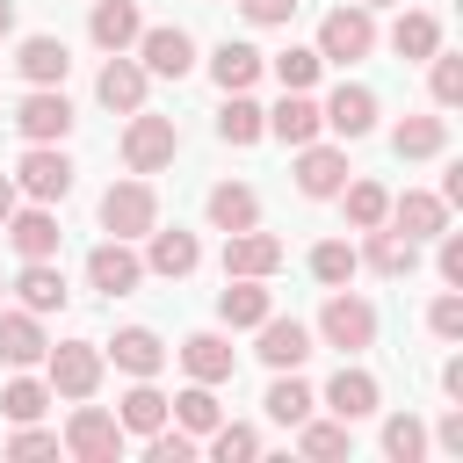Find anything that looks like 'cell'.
Here are the masks:
<instances>
[{"label":"cell","instance_id":"b9f144b4","mask_svg":"<svg viewBox=\"0 0 463 463\" xmlns=\"http://www.w3.org/2000/svg\"><path fill=\"white\" fill-rule=\"evenodd\" d=\"M362 260H354V246H340V239H326V246H311V275L326 282V289H340L347 275H354Z\"/></svg>","mask_w":463,"mask_h":463},{"label":"cell","instance_id":"8d00e7d4","mask_svg":"<svg viewBox=\"0 0 463 463\" xmlns=\"http://www.w3.org/2000/svg\"><path fill=\"white\" fill-rule=\"evenodd\" d=\"M297 449H304V456H318V463H333V456H347V449H354V434H347V420H304Z\"/></svg>","mask_w":463,"mask_h":463},{"label":"cell","instance_id":"cb8c5ba5","mask_svg":"<svg viewBox=\"0 0 463 463\" xmlns=\"http://www.w3.org/2000/svg\"><path fill=\"white\" fill-rule=\"evenodd\" d=\"M14 289H22V311H36V318H43V311H65V297H72V289H65V275H58L51 260H22Z\"/></svg>","mask_w":463,"mask_h":463},{"label":"cell","instance_id":"e575fe53","mask_svg":"<svg viewBox=\"0 0 463 463\" xmlns=\"http://www.w3.org/2000/svg\"><path fill=\"white\" fill-rule=\"evenodd\" d=\"M116 427H123V434H152V427H166V398L152 391V376H137V391H123Z\"/></svg>","mask_w":463,"mask_h":463},{"label":"cell","instance_id":"ee69618b","mask_svg":"<svg viewBox=\"0 0 463 463\" xmlns=\"http://www.w3.org/2000/svg\"><path fill=\"white\" fill-rule=\"evenodd\" d=\"M318 65H326L318 51H304V43H289V51L275 58V80H282V87H311V80H318Z\"/></svg>","mask_w":463,"mask_h":463},{"label":"cell","instance_id":"74e56055","mask_svg":"<svg viewBox=\"0 0 463 463\" xmlns=\"http://www.w3.org/2000/svg\"><path fill=\"white\" fill-rule=\"evenodd\" d=\"M340 195H347V224H354V232H369V224H383V217H391V195H383L376 181H347Z\"/></svg>","mask_w":463,"mask_h":463},{"label":"cell","instance_id":"d4e9b609","mask_svg":"<svg viewBox=\"0 0 463 463\" xmlns=\"http://www.w3.org/2000/svg\"><path fill=\"white\" fill-rule=\"evenodd\" d=\"M275 304H268V289H260V275H224V297H217V318L224 326H260Z\"/></svg>","mask_w":463,"mask_h":463},{"label":"cell","instance_id":"f1b7e54d","mask_svg":"<svg viewBox=\"0 0 463 463\" xmlns=\"http://www.w3.org/2000/svg\"><path fill=\"white\" fill-rule=\"evenodd\" d=\"M260 405H268V420H275V427H304L318 398H311V383H297V369H275V383H268V398H260Z\"/></svg>","mask_w":463,"mask_h":463},{"label":"cell","instance_id":"f546056e","mask_svg":"<svg viewBox=\"0 0 463 463\" xmlns=\"http://www.w3.org/2000/svg\"><path fill=\"white\" fill-rule=\"evenodd\" d=\"M369 268H376V275H412V268H420V239H405L398 224H391V232L369 224Z\"/></svg>","mask_w":463,"mask_h":463},{"label":"cell","instance_id":"7c38bea8","mask_svg":"<svg viewBox=\"0 0 463 463\" xmlns=\"http://www.w3.org/2000/svg\"><path fill=\"white\" fill-rule=\"evenodd\" d=\"M0 232L14 239V253H22V260H58V239H65V232H58V217H51V203H36V210H14Z\"/></svg>","mask_w":463,"mask_h":463},{"label":"cell","instance_id":"83f0119b","mask_svg":"<svg viewBox=\"0 0 463 463\" xmlns=\"http://www.w3.org/2000/svg\"><path fill=\"white\" fill-rule=\"evenodd\" d=\"M210 224H217V232H246V224H260V195H253L246 181H217V188H210Z\"/></svg>","mask_w":463,"mask_h":463},{"label":"cell","instance_id":"8fae6325","mask_svg":"<svg viewBox=\"0 0 463 463\" xmlns=\"http://www.w3.org/2000/svg\"><path fill=\"white\" fill-rule=\"evenodd\" d=\"M297 188L311 195V203H326V195H340L347 188V152H333V145H297Z\"/></svg>","mask_w":463,"mask_h":463},{"label":"cell","instance_id":"277c9868","mask_svg":"<svg viewBox=\"0 0 463 463\" xmlns=\"http://www.w3.org/2000/svg\"><path fill=\"white\" fill-rule=\"evenodd\" d=\"M14 188H22L29 203H65V195H72V159H65L58 145H29L22 166H14Z\"/></svg>","mask_w":463,"mask_h":463},{"label":"cell","instance_id":"7402d4cb","mask_svg":"<svg viewBox=\"0 0 463 463\" xmlns=\"http://www.w3.org/2000/svg\"><path fill=\"white\" fill-rule=\"evenodd\" d=\"M260 65H268V58H260L253 43H239V36H224V43L210 51V80H217L224 94H246V87L260 80Z\"/></svg>","mask_w":463,"mask_h":463},{"label":"cell","instance_id":"836d02e7","mask_svg":"<svg viewBox=\"0 0 463 463\" xmlns=\"http://www.w3.org/2000/svg\"><path fill=\"white\" fill-rule=\"evenodd\" d=\"M441 145H449V123H441V116H405V123L391 130V152H398V159H434Z\"/></svg>","mask_w":463,"mask_h":463},{"label":"cell","instance_id":"484cf974","mask_svg":"<svg viewBox=\"0 0 463 463\" xmlns=\"http://www.w3.org/2000/svg\"><path fill=\"white\" fill-rule=\"evenodd\" d=\"M109 354H116V369H130V376H159V369H166V347H159L152 326H123V333L109 340Z\"/></svg>","mask_w":463,"mask_h":463},{"label":"cell","instance_id":"2e32d148","mask_svg":"<svg viewBox=\"0 0 463 463\" xmlns=\"http://www.w3.org/2000/svg\"><path fill=\"white\" fill-rule=\"evenodd\" d=\"M383 224H398L405 239H441L449 232V203L441 195H427V188H405L398 203H391V217Z\"/></svg>","mask_w":463,"mask_h":463},{"label":"cell","instance_id":"f5cc1de1","mask_svg":"<svg viewBox=\"0 0 463 463\" xmlns=\"http://www.w3.org/2000/svg\"><path fill=\"white\" fill-rule=\"evenodd\" d=\"M362 7H391V0H362Z\"/></svg>","mask_w":463,"mask_h":463},{"label":"cell","instance_id":"ab89813d","mask_svg":"<svg viewBox=\"0 0 463 463\" xmlns=\"http://www.w3.org/2000/svg\"><path fill=\"white\" fill-rule=\"evenodd\" d=\"M383 456L420 463V456H427V427H420L412 412H391V420H383Z\"/></svg>","mask_w":463,"mask_h":463},{"label":"cell","instance_id":"4dcf8cb0","mask_svg":"<svg viewBox=\"0 0 463 463\" xmlns=\"http://www.w3.org/2000/svg\"><path fill=\"white\" fill-rule=\"evenodd\" d=\"M326 405H333L340 420H369V412H376V376H369V369H340V376L326 383Z\"/></svg>","mask_w":463,"mask_h":463},{"label":"cell","instance_id":"e0dca14e","mask_svg":"<svg viewBox=\"0 0 463 463\" xmlns=\"http://www.w3.org/2000/svg\"><path fill=\"white\" fill-rule=\"evenodd\" d=\"M181 369H188L195 383H232L239 354H232L224 333H188V340H181Z\"/></svg>","mask_w":463,"mask_h":463},{"label":"cell","instance_id":"f6af8a7d","mask_svg":"<svg viewBox=\"0 0 463 463\" xmlns=\"http://www.w3.org/2000/svg\"><path fill=\"white\" fill-rule=\"evenodd\" d=\"M427 326H434L441 340H463V297H434V311H427Z\"/></svg>","mask_w":463,"mask_h":463},{"label":"cell","instance_id":"7dc6e473","mask_svg":"<svg viewBox=\"0 0 463 463\" xmlns=\"http://www.w3.org/2000/svg\"><path fill=\"white\" fill-rule=\"evenodd\" d=\"M51 449H58V434H43V427H29V420H22V434L7 441V456H51Z\"/></svg>","mask_w":463,"mask_h":463},{"label":"cell","instance_id":"681fc988","mask_svg":"<svg viewBox=\"0 0 463 463\" xmlns=\"http://www.w3.org/2000/svg\"><path fill=\"white\" fill-rule=\"evenodd\" d=\"M441 449H449V456H463V412H449V420H441Z\"/></svg>","mask_w":463,"mask_h":463},{"label":"cell","instance_id":"5bb4252c","mask_svg":"<svg viewBox=\"0 0 463 463\" xmlns=\"http://www.w3.org/2000/svg\"><path fill=\"white\" fill-rule=\"evenodd\" d=\"M14 65H22V80H29V87H65L72 51H65V36H22Z\"/></svg>","mask_w":463,"mask_h":463},{"label":"cell","instance_id":"c3c4849f","mask_svg":"<svg viewBox=\"0 0 463 463\" xmlns=\"http://www.w3.org/2000/svg\"><path fill=\"white\" fill-rule=\"evenodd\" d=\"M441 282H463V232H441Z\"/></svg>","mask_w":463,"mask_h":463},{"label":"cell","instance_id":"603a6c76","mask_svg":"<svg viewBox=\"0 0 463 463\" xmlns=\"http://www.w3.org/2000/svg\"><path fill=\"white\" fill-rule=\"evenodd\" d=\"M137 0H94V14H87V36L101 43V51H130L137 43Z\"/></svg>","mask_w":463,"mask_h":463},{"label":"cell","instance_id":"816d5d0a","mask_svg":"<svg viewBox=\"0 0 463 463\" xmlns=\"http://www.w3.org/2000/svg\"><path fill=\"white\" fill-rule=\"evenodd\" d=\"M7 29H14V0H0V36H7Z\"/></svg>","mask_w":463,"mask_h":463},{"label":"cell","instance_id":"44dd1931","mask_svg":"<svg viewBox=\"0 0 463 463\" xmlns=\"http://www.w3.org/2000/svg\"><path fill=\"white\" fill-rule=\"evenodd\" d=\"M253 354H260L268 369H304V354H311V333H304L297 318H275V311H268V318H260V347H253Z\"/></svg>","mask_w":463,"mask_h":463},{"label":"cell","instance_id":"7bdbcfd3","mask_svg":"<svg viewBox=\"0 0 463 463\" xmlns=\"http://www.w3.org/2000/svg\"><path fill=\"white\" fill-rule=\"evenodd\" d=\"M427 65H434V72H427V87H434V109H456V101H463V58L434 51Z\"/></svg>","mask_w":463,"mask_h":463},{"label":"cell","instance_id":"9a60e30c","mask_svg":"<svg viewBox=\"0 0 463 463\" xmlns=\"http://www.w3.org/2000/svg\"><path fill=\"white\" fill-rule=\"evenodd\" d=\"M94 94H101V109H116V116L145 109V65H137V58H123V51H109V65H101Z\"/></svg>","mask_w":463,"mask_h":463},{"label":"cell","instance_id":"5b68a950","mask_svg":"<svg viewBox=\"0 0 463 463\" xmlns=\"http://www.w3.org/2000/svg\"><path fill=\"white\" fill-rule=\"evenodd\" d=\"M101 224H109L116 239H145V232L159 224V195H152L145 181H109V195H101Z\"/></svg>","mask_w":463,"mask_h":463},{"label":"cell","instance_id":"4fadbf2b","mask_svg":"<svg viewBox=\"0 0 463 463\" xmlns=\"http://www.w3.org/2000/svg\"><path fill=\"white\" fill-rule=\"evenodd\" d=\"M275 268H282V239L253 232V224L246 232H224V275H260L268 282Z\"/></svg>","mask_w":463,"mask_h":463},{"label":"cell","instance_id":"6da1fadb","mask_svg":"<svg viewBox=\"0 0 463 463\" xmlns=\"http://www.w3.org/2000/svg\"><path fill=\"white\" fill-rule=\"evenodd\" d=\"M174 152H181L174 116H145V109H130V123H123V166H130V174H159V166H174Z\"/></svg>","mask_w":463,"mask_h":463},{"label":"cell","instance_id":"db71d44e","mask_svg":"<svg viewBox=\"0 0 463 463\" xmlns=\"http://www.w3.org/2000/svg\"><path fill=\"white\" fill-rule=\"evenodd\" d=\"M0 289H7V282H0Z\"/></svg>","mask_w":463,"mask_h":463},{"label":"cell","instance_id":"8992f818","mask_svg":"<svg viewBox=\"0 0 463 463\" xmlns=\"http://www.w3.org/2000/svg\"><path fill=\"white\" fill-rule=\"evenodd\" d=\"M43 362H51L58 398H94V383H101V347L94 340H58V347H43Z\"/></svg>","mask_w":463,"mask_h":463},{"label":"cell","instance_id":"f35d334b","mask_svg":"<svg viewBox=\"0 0 463 463\" xmlns=\"http://www.w3.org/2000/svg\"><path fill=\"white\" fill-rule=\"evenodd\" d=\"M43 405H51V383H36V376H14L7 391H0V412L22 427V420H43Z\"/></svg>","mask_w":463,"mask_h":463},{"label":"cell","instance_id":"52a82bcc","mask_svg":"<svg viewBox=\"0 0 463 463\" xmlns=\"http://www.w3.org/2000/svg\"><path fill=\"white\" fill-rule=\"evenodd\" d=\"M65 449H72L80 463H116V456H123V427H116V412L80 405V412L65 420Z\"/></svg>","mask_w":463,"mask_h":463},{"label":"cell","instance_id":"d6a6232c","mask_svg":"<svg viewBox=\"0 0 463 463\" xmlns=\"http://www.w3.org/2000/svg\"><path fill=\"white\" fill-rule=\"evenodd\" d=\"M217 137H224V145H253V137H268V109L246 101V94H224V109H217Z\"/></svg>","mask_w":463,"mask_h":463},{"label":"cell","instance_id":"7a4b0ae2","mask_svg":"<svg viewBox=\"0 0 463 463\" xmlns=\"http://www.w3.org/2000/svg\"><path fill=\"white\" fill-rule=\"evenodd\" d=\"M318 340H326V347H340V354H362V347L376 340V304H369V297L333 289V297H326V311H318Z\"/></svg>","mask_w":463,"mask_h":463},{"label":"cell","instance_id":"3957f363","mask_svg":"<svg viewBox=\"0 0 463 463\" xmlns=\"http://www.w3.org/2000/svg\"><path fill=\"white\" fill-rule=\"evenodd\" d=\"M318 58H333V65H354V58H369L376 51V22H369V7L354 0V7H333L326 22H318V43H311Z\"/></svg>","mask_w":463,"mask_h":463},{"label":"cell","instance_id":"ba28073f","mask_svg":"<svg viewBox=\"0 0 463 463\" xmlns=\"http://www.w3.org/2000/svg\"><path fill=\"white\" fill-rule=\"evenodd\" d=\"M87 282H94L101 297H130V289L145 282V260H137L123 239H101V246L87 253Z\"/></svg>","mask_w":463,"mask_h":463},{"label":"cell","instance_id":"9c48e42d","mask_svg":"<svg viewBox=\"0 0 463 463\" xmlns=\"http://www.w3.org/2000/svg\"><path fill=\"white\" fill-rule=\"evenodd\" d=\"M137 65L159 80H181L195 65V36L188 29H137Z\"/></svg>","mask_w":463,"mask_h":463},{"label":"cell","instance_id":"f907efd6","mask_svg":"<svg viewBox=\"0 0 463 463\" xmlns=\"http://www.w3.org/2000/svg\"><path fill=\"white\" fill-rule=\"evenodd\" d=\"M14 217V174H0V224Z\"/></svg>","mask_w":463,"mask_h":463},{"label":"cell","instance_id":"d6986e66","mask_svg":"<svg viewBox=\"0 0 463 463\" xmlns=\"http://www.w3.org/2000/svg\"><path fill=\"white\" fill-rule=\"evenodd\" d=\"M268 130H275L282 145H311V137H318L326 123H318V101H311L304 87H282V101L268 109Z\"/></svg>","mask_w":463,"mask_h":463},{"label":"cell","instance_id":"60d3db41","mask_svg":"<svg viewBox=\"0 0 463 463\" xmlns=\"http://www.w3.org/2000/svg\"><path fill=\"white\" fill-rule=\"evenodd\" d=\"M210 456H217V463H246V456H260V434L239 427V420H217V427H210Z\"/></svg>","mask_w":463,"mask_h":463},{"label":"cell","instance_id":"d590c367","mask_svg":"<svg viewBox=\"0 0 463 463\" xmlns=\"http://www.w3.org/2000/svg\"><path fill=\"white\" fill-rule=\"evenodd\" d=\"M166 420H181L188 434H210V427L224 420V405H217V391H210V383H188L181 398H166Z\"/></svg>","mask_w":463,"mask_h":463},{"label":"cell","instance_id":"1f68e13d","mask_svg":"<svg viewBox=\"0 0 463 463\" xmlns=\"http://www.w3.org/2000/svg\"><path fill=\"white\" fill-rule=\"evenodd\" d=\"M391 51H398V58H434V51H441V22H434L427 7H405L398 29H391Z\"/></svg>","mask_w":463,"mask_h":463},{"label":"cell","instance_id":"30bf717a","mask_svg":"<svg viewBox=\"0 0 463 463\" xmlns=\"http://www.w3.org/2000/svg\"><path fill=\"white\" fill-rule=\"evenodd\" d=\"M14 123H22V137H29V145H58V137L72 130V101H65L58 87H36V94L14 109Z\"/></svg>","mask_w":463,"mask_h":463},{"label":"cell","instance_id":"ac0fdd59","mask_svg":"<svg viewBox=\"0 0 463 463\" xmlns=\"http://www.w3.org/2000/svg\"><path fill=\"white\" fill-rule=\"evenodd\" d=\"M318 123L340 130V137H369L376 130V94L369 87H333V101L318 109Z\"/></svg>","mask_w":463,"mask_h":463},{"label":"cell","instance_id":"ffe728a7","mask_svg":"<svg viewBox=\"0 0 463 463\" xmlns=\"http://www.w3.org/2000/svg\"><path fill=\"white\" fill-rule=\"evenodd\" d=\"M145 239H152V253H145V268H152V275H166V282H181V275H195V260H203V246H195V232H181V224H174V232H159V224H152Z\"/></svg>","mask_w":463,"mask_h":463},{"label":"cell","instance_id":"bcb514c9","mask_svg":"<svg viewBox=\"0 0 463 463\" xmlns=\"http://www.w3.org/2000/svg\"><path fill=\"white\" fill-rule=\"evenodd\" d=\"M239 14H246V22H260V29H275V22H289V14H297V0H239Z\"/></svg>","mask_w":463,"mask_h":463},{"label":"cell","instance_id":"4316f807","mask_svg":"<svg viewBox=\"0 0 463 463\" xmlns=\"http://www.w3.org/2000/svg\"><path fill=\"white\" fill-rule=\"evenodd\" d=\"M43 326H36V311H0V362H14V369H29V362H43Z\"/></svg>","mask_w":463,"mask_h":463}]
</instances>
